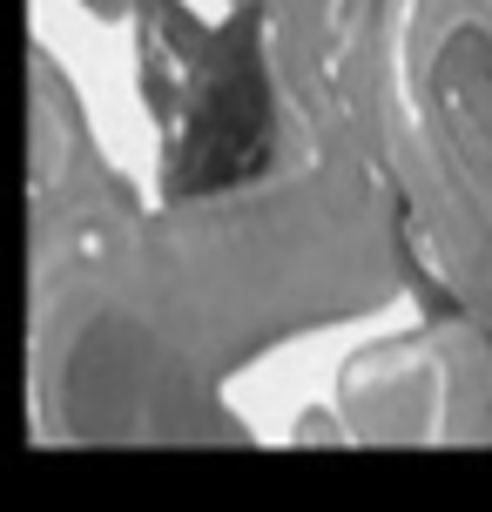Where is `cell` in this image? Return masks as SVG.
Instances as JSON below:
<instances>
[{
	"label": "cell",
	"instance_id": "1",
	"mask_svg": "<svg viewBox=\"0 0 492 512\" xmlns=\"http://www.w3.org/2000/svg\"><path fill=\"white\" fill-rule=\"evenodd\" d=\"M371 128L418 290L492 337V0H378Z\"/></svg>",
	"mask_w": 492,
	"mask_h": 512
},
{
	"label": "cell",
	"instance_id": "2",
	"mask_svg": "<svg viewBox=\"0 0 492 512\" xmlns=\"http://www.w3.org/2000/svg\"><path fill=\"white\" fill-rule=\"evenodd\" d=\"M405 304L331 364L324 432L358 445H492V337L425 290Z\"/></svg>",
	"mask_w": 492,
	"mask_h": 512
}]
</instances>
